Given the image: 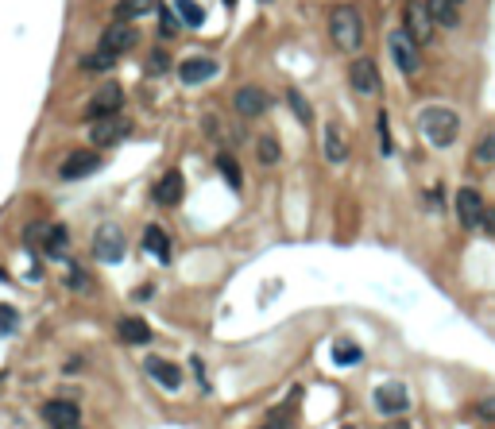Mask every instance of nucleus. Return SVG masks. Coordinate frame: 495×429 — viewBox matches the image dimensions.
I'll return each instance as SVG.
<instances>
[{
    "mask_svg": "<svg viewBox=\"0 0 495 429\" xmlns=\"http://www.w3.org/2000/svg\"><path fill=\"white\" fill-rule=\"evenodd\" d=\"M167 66H170V62H167V54H163V51H155V54H151V62H147V70H151V74H163Z\"/></svg>",
    "mask_w": 495,
    "mask_h": 429,
    "instance_id": "72a5a7b5",
    "label": "nucleus"
},
{
    "mask_svg": "<svg viewBox=\"0 0 495 429\" xmlns=\"http://www.w3.org/2000/svg\"><path fill=\"white\" fill-rule=\"evenodd\" d=\"M279 155H283V151H279V139L271 136V131L255 136V159H260L263 167H275V163H279Z\"/></svg>",
    "mask_w": 495,
    "mask_h": 429,
    "instance_id": "5701e85b",
    "label": "nucleus"
},
{
    "mask_svg": "<svg viewBox=\"0 0 495 429\" xmlns=\"http://www.w3.org/2000/svg\"><path fill=\"white\" fill-rule=\"evenodd\" d=\"M418 131H422V139L437 151H445V147L457 143L460 136V117L457 109H449V105H430V109L418 112Z\"/></svg>",
    "mask_w": 495,
    "mask_h": 429,
    "instance_id": "f257e3e1",
    "label": "nucleus"
},
{
    "mask_svg": "<svg viewBox=\"0 0 495 429\" xmlns=\"http://www.w3.org/2000/svg\"><path fill=\"white\" fill-rule=\"evenodd\" d=\"M344 429H356V425H344Z\"/></svg>",
    "mask_w": 495,
    "mask_h": 429,
    "instance_id": "4c0bfd02",
    "label": "nucleus"
},
{
    "mask_svg": "<svg viewBox=\"0 0 495 429\" xmlns=\"http://www.w3.org/2000/svg\"><path fill=\"white\" fill-rule=\"evenodd\" d=\"M225 4H236V0H225Z\"/></svg>",
    "mask_w": 495,
    "mask_h": 429,
    "instance_id": "e433bc0d",
    "label": "nucleus"
},
{
    "mask_svg": "<svg viewBox=\"0 0 495 429\" xmlns=\"http://www.w3.org/2000/svg\"><path fill=\"white\" fill-rule=\"evenodd\" d=\"M124 109V89L117 86V81H105L101 89H93V97L86 101V120H105V117H117V112Z\"/></svg>",
    "mask_w": 495,
    "mask_h": 429,
    "instance_id": "20e7f679",
    "label": "nucleus"
},
{
    "mask_svg": "<svg viewBox=\"0 0 495 429\" xmlns=\"http://www.w3.org/2000/svg\"><path fill=\"white\" fill-rule=\"evenodd\" d=\"M74 429H81V425H74Z\"/></svg>",
    "mask_w": 495,
    "mask_h": 429,
    "instance_id": "58836bf2",
    "label": "nucleus"
},
{
    "mask_svg": "<svg viewBox=\"0 0 495 429\" xmlns=\"http://www.w3.org/2000/svg\"><path fill=\"white\" fill-rule=\"evenodd\" d=\"M93 170H101V155L97 151H70L59 167V178L62 182H78V178L93 175Z\"/></svg>",
    "mask_w": 495,
    "mask_h": 429,
    "instance_id": "f8f14e48",
    "label": "nucleus"
},
{
    "mask_svg": "<svg viewBox=\"0 0 495 429\" xmlns=\"http://www.w3.org/2000/svg\"><path fill=\"white\" fill-rule=\"evenodd\" d=\"M217 167H221V170H225V178H228V186H233V189H240V170H236V163H233V159H228V155H221V159H217Z\"/></svg>",
    "mask_w": 495,
    "mask_h": 429,
    "instance_id": "c756f323",
    "label": "nucleus"
},
{
    "mask_svg": "<svg viewBox=\"0 0 495 429\" xmlns=\"http://www.w3.org/2000/svg\"><path fill=\"white\" fill-rule=\"evenodd\" d=\"M117 333H120L124 344H147V341H151V329H147L139 317H120L117 321Z\"/></svg>",
    "mask_w": 495,
    "mask_h": 429,
    "instance_id": "4be33fe9",
    "label": "nucleus"
},
{
    "mask_svg": "<svg viewBox=\"0 0 495 429\" xmlns=\"http://www.w3.org/2000/svg\"><path fill=\"white\" fill-rule=\"evenodd\" d=\"M233 109L240 112V117L255 120V117H263V112L271 109V97H267V89H260V86H240L233 93Z\"/></svg>",
    "mask_w": 495,
    "mask_h": 429,
    "instance_id": "9b49d317",
    "label": "nucleus"
},
{
    "mask_svg": "<svg viewBox=\"0 0 495 429\" xmlns=\"http://www.w3.org/2000/svg\"><path fill=\"white\" fill-rule=\"evenodd\" d=\"M453 209H457L460 228L476 233V225H480V213H484V197H480V189L460 186V189H457V201H453Z\"/></svg>",
    "mask_w": 495,
    "mask_h": 429,
    "instance_id": "9d476101",
    "label": "nucleus"
},
{
    "mask_svg": "<svg viewBox=\"0 0 495 429\" xmlns=\"http://www.w3.org/2000/svg\"><path fill=\"white\" fill-rule=\"evenodd\" d=\"M472 163H484V167H491V163H495V131H488V136L476 139V147H472Z\"/></svg>",
    "mask_w": 495,
    "mask_h": 429,
    "instance_id": "393cba45",
    "label": "nucleus"
},
{
    "mask_svg": "<svg viewBox=\"0 0 495 429\" xmlns=\"http://www.w3.org/2000/svg\"><path fill=\"white\" fill-rule=\"evenodd\" d=\"M349 86H352V93H360V97H375L379 89H383L375 59H368V54H356V59H352V66H349Z\"/></svg>",
    "mask_w": 495,
    "mask_h": 429,
    "instance_id": "39448f33",
    "label": "nucleus"
},
{
    "mask_svg": "<svg viewBox=\"0 0 495 429\" xmlns=\"http://www.w3.org/2000/svg\"><path fill=\"white\" fill-rule=\"evenodd\" d=\"M329 39H333L337 51L356 54L364 47V16H360V8H352V4L333 8L329 12Z\"/></svg>",
    "mask_w": 495,
    "mask_h": 429,
    "instance_id": "f03ea898",
    "label": "nucleus"
},
{
    "mask_svg": "<svg viewBox=\"0 0 495 429\" xmlns=\"http://www.w3.org/2000/svg\"><path fill=\"white\" fill-rule=\"evenodd\" d=\"M178 78H182L186 86H202V81L217 78V62L213 59H186L178 66Z\"/></svg>",
    "mask_w": 495,
    "mask_h": 429,
    "instance_id": "f3484780",
    "label": "nucleus"
},
{
    "mask_svg": "<svg viewBox=\"0 0 495 429\" xmlns=\"http://www.w3.org/2000/svg\"><path fill=\"white\" fill-rule=\"evenodd\" d=\"M476 418H484V422H495V399L476 402Z\"/></svg>",
    "mask_w": 495,
    "mask_h": 429,
    "instance_id": "473e14b6",
    "label": "nucleus"
},
{
    "mask_svg": "<svg viewBox=\"0 0 495 429\" xmlns=\"http://www.w3.org/2000/svg\"><path fill=\"white\" fill-rule=\"evenodd\" d=\"M453 4H465V0H453Z\"/></svg>",
    "mask_w": 495,
    "mask_h": 429,
    "instance_id": "c9c22d12",
    "label": "nucleus"
},
{
    "mask_svg": "<svg viewBox=\"0 0 495 429\" xmlns=\"http://www.w3.org/2000/svg\"><path fill=\"white\" fill-rule=\"evenodd\" d=\"M139 43V31L132 28V23H109V28L101 31V43H97V51L112 54V59H124V54L132 51V47Z\"/></svg>",
    "mask_w": 495,
    "mask_h": 429,
    "instance_id": "0eeeda50",
    "label": "nucleus"
},
{
    "mask_svg": "<svg viewBox=\"0 0 495 429\" xmlns=\"http://www.w3.org/2000/svg\"><path fill=\"white\" fill-rule=\"evenodd\" d=\"M12 329H16V310L0 306V333H12Z\"/></svg>",
    "mask_w": 495,
    "mask_h": 429,
    "instance_id": "2f4dec72",
    "label": "nucleus"
},
{
    "mask_svg": "<svg viewBox=\"0 0 495 429\" xmlns=\"http://www.w3.org/2000/svg\"><path fill=\"white\" fill-rule=\"evenodd\" d=\"M144 252L155 255L159 263H170V240H167V233H163L159 225H147L144 228Z\"/></svg>",
    "mask_w": 495,
    "mask_h": 429,
    "instance_id": "6ab92c4d",
    "label": "nucleus"
},
{
    "mask_svg": "<svg viewBox=\"0 0 495 429\" xmlns=\"http://www.w3.org/2000/svg\"><path fill=\"white\" fill-rule=\"evenodd\" d=\"M286 101H291L294 117H298L302 124H310V120H313V109H310V105H306V97H302L298 89H286Z\"/></svg>",
    "mask_w": 495,
    "mask_h": 429,
    "instance_id": "bb28decb",
    "label": "nucleus"
},
{
    "mask_svg": "<svg viewBox=\"0 0 495 429\" xmlns=\"http://www.w3.org/2000/svg\"><path fill=\"white\" fill-rule=\"evenodd\" d=\"M426 8H430V20L437 28H460V4H453V0H426Z\"/></svg>",
    "mask_w": 495,
    "mask_h": 429,
    "instance_id": "aec40b11",
    "label": "nucleus"
},
{
    "mask_svg": "<svg viewBox=\"0 0 495 429\" xmlns=\"http://www.w3.org/2000/svg\"><path fill=\"white\" fill-rule=\"evenodd\" d=\"M321 147H325V159L333 163V167H341V163L349 159V136L341 131V124H325V139H321Z\"/></svg>",
    "mask_w": 495,
    "mask_h": 429,
    "instance_id": "2eb2a0df",
    "label": "nucleus"
},
{
    "mask_svg": "<svg viewBox=\"0 0 495 429\" xmlns=\"http://www.w3.org/2000/svg\"><path fill=\"white\" fill-rule=\"evenodd\" d=\"M112 66H117V59H112V54H105V51H93V54H86V59H81V70H93V74L112 70Z\"/></svg>",
    "mask_w": 495,
    "mask_h": 429,
    "instance_id": "a878e982",
    "label": "nucleus"
},
{
    "mask_svg": "<svg viewBox=\"0 0 495 429\" xmlns=\"http://www.w3.org/2000/svg\"><path fill=\"white\" fill-rule=\"evenodd\" d=\"M387 51H391L395 66H399V70L407 74V78H414V74L422 70V47H418L402 28H395L391 35H387Z\"/></svg>",
    "mask_w": 495,
    "mask_h": 429,
    "instance_id": "7ed1b4c3",
    "label": "nucleus"
},
{
    "mask_svg": "<svg viewBox=\"0 0 495 429\" xmlns=\"http://www.w3.org/2000/svg\"><path fill=\"white\" fill-rule=\"evenodd\" d=\"M155 8H159L155 0H117V12L112 16H117L120 23H136V20H144V16H151Z\"/></svg>",
    "mask_w": 495,
    "mask_h": 429,
    "instance_id": "412c9836",
    "label": "nucleus"
},
{
    "mask_svg": "<svg viewBox=\"0 0 495 429\" xmlns=\"http://www.w3.org/2000/svg\"><path fill=\"white\" fill-rule=\"evenodd\" d=\"M43 418H47V425H51V429H74V425H81L78 406H74V402H66V399H51V402H47Z\"/></svg>",
    "mask_w": 495,
    "mask_h": 429,
    "instance_id": "4468645a",
    "label": "nucleus"
},
{
    "mask_svg": "<svg viewBox=\"0 0 495 429\" xmlns=\"http://www.w3.org/2000/svg\"><path fill=\"white\" fill-rule=\"evenodd\" d=\"M124 252H128V240L117 225H101L93 233V259L97 263H120Z\"/></svg>",
    "mask_w": 495,
    "mask_h": 429,
    "instance_id": "423d86ee",
    "label": "nucleus"
},
{
    "mask_svg": "<svg viewBox=\"0 0 495 429\" xmlns=\"http://www.w3.org/2000/svg\"><path fill=\"white\" fill-rule=\"evenodd\" d=\"M66 244H70V233H66V228H47V252L51 255H59Z\"/></svg>",
    "mask_w": 495,
    "mask_h": 429,
    "instance_id": "cd10ccee",
    "label": "nucleus"
},
{
    "mask_svg": "<svg viewBox=\"0 0 495 429\" xmlns=\"http://www.w3.org/2000/svg\"><path fill=\"white\" fill-rule=\"evenodd\" d=\"M151 197H155V205H178L182 201V175H178V170H167V175L155 182Z\"/></svg>",
    "mask_w": 495,
    "mask_h": 429,
    "instance_id": "dca6fc26",
    "label": "nucleus"
},
{
    "mask_svg": "<svg viewBox=\"0 0 495 429\" xmlns=\"http://www.w3.org/2000/svg\"><path fill=\"white\" fill-rule=\"evenodd\" d=\"M333 360H337V364H344V368H349V364H360V348H356V344H337V348H333Z\"/></svg>",
    "mask_w": 495,
    "mask_h": 429,
    "instance_id": "c85d7f7f",
    "label": "nucleus"
},
{
    "mask_svg": "<svg viewBox=\"0 0 495 429\" xmlns=\"http://www.w3.org/2000/svg\"><path fill=\"white\" fill-rule=\"evenodd\" d=\"M476 233H484V236H495V209H491V205H484V213H480V225H476Z\"/></svg>",
    "mask_w": 495,
    "mask_h": 429,
    "instance_id": "7c9ffc66",
    "label": "nucleus"
},
{
    "mask_svg": "<svg viewBox=\"0 0 495 429\" xmlns=\"http://www.w3.org/2000/svg\"><path fill=\"white\" fill-rule=\"evenodd\" d=\"M128 136H132V124H128L124 112L89 124V139H93V147H117L120 139H128Z\"/></svg>",
    "mask_w": 495,
    "mask_h": 429,
    "instance_id": "1a4fd4ad",
    "label": "nucleus"
},
{
    "mask_svg": "<svg viewBox=\"0 0 495 429\" xmlns=\"http://www.w3.org/2000/svg\"><path fill=\"white\" fill-rule=\"evenodd\" d=\"M175 12H178V20H182L186 28H202L205 23V8L197 4V0H175Z\"/></svg>",
    "mask_w": 495,
    "mask_h": 429,
    "instance_id": "b1692460",
    "label": "nucleus"
},
{
    "mask_svg": "<svg viewBox=\"0 0 495 429\" xmlns=\"http://www.w3.org/2000/svg\"><path fill=\"white\" fill-rule=\"evenodd\" d=\"M147 375H151L159 387H167V391H178V387H182V371L175 364H167V360H147Z\"/></svg>",
    "mask_w": 495,
    "mask_h": 429,
    "instance_id": "a211bd4d",
    "label": "nucleus"
},
{
    "mask_svg": "<svg viewBox=\"0 0 495 429\" xmlns=\"http://www.w3.org/2000/svg\"><path fill=\"white\" fill-rule=\"evenodd\" d=\"M260 429H291V422H286L283 414H271V422H263Z\"/></svg>",
    "mask_w": 495,
    "mask_h": 429,
    "instance_id": "f704fd0d",
    "label": "nucleus"
},
{
    "mask_svg": "<svg viewBox=\"0 0 495 429\" xmlns=\"http://www.w3.org/2000/svg\"><path fill=\"white\" fill-rule=\"evenodd\" d=\"M407 406H410V394H407L402 383H383L375 391V410L379 414L395 418V414H407Z\"/></svg>",
    "mask_w": 495,
    "mask_h": 429,
    "instance_id": "ddd939ff",
    "label": "nucleus"
},
{
    "mask_svg": "<svg viewBox=\"0 0 495 429\" xmlns=\"http://www.w3.org/2000/svg\"><path fill=\"white\" fill-rule=\"evenodd\" d=\"M402 31H407V35L414 39L418 47L433 43V31H437V23L430 20V8H426V0H410V8H407V20H402Z\"/></svg>",
    "mask_w": 495,
    "mask_h": 429,
    "instance_id": "6e6552de",
    "label": "nucleus"
}]
</instances>
